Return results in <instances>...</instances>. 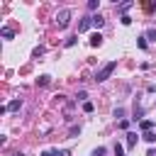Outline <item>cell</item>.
Masks as SVG:
<instances>
[{"label": "cell", "instance_id": "ac0fdd59", "mask_svg": "<svg viewBox=\"0 0 156 156\" xmlns=\"http://www.w3.org/2000/svg\"><path fill=\"white\" fill-rule=\"evenodd\" d=\"M41 156H58V151H44Z\"/></svg>", "mask_w": 156, "mask_h": 156}, {"label": "cell", "instance_id": "5bb4252c", "mask_svg": "<svg viewBox=\"0 0 156 156\" xmlns=\"http://www.w3.org/2000/svg\"><path fill=\"white\" fill-rule=\"evenodd\" d=\"M83 110H85V112H93V102L85 100V102H83Z\"/></svg>", "mask_w": 156, "mask_h": 156}, {"label": "cell", "instance_id": "8992f818", "mask_svg": "<svg viewBox=\"0 0 156 156\" xmlns=\"http://www.w3.org/2000/svg\"><path fill=\"white\" fill-rule=\"evenodd\" d=\"M136 144V132H129L127 134V146H134Z\"/></svg>", "mask_w": 156, "mask_h": 156}, {"label": "cell", "instance_id": "4fadbf2b", "mask_svg": "<svg viewBox=\"0 0 156 156\" xmlns=\"http://www.w3.org/2000/svg\"><path fill=\"white\" fill-rule=\"evenodd\" d=\"M136 44H139V49H146V37H139V41H136Z\"/></svg>", "mask_w": 156, "mask_h": 156}, {"label": "cell", "instance_id": "52a82bcc", "mask_svg": "<svg viewBox=\"0 0 156 156\" xmlns=\"http://www.w3.org/2000/svg\"><path fill=\"white\" fill-rule=\"evenodd\" d=\"M5 107H7V110H20V107H22V100H12V102L5 105Z\"/></svg>", "mask_w": 156, "mask_h": 156}, {"label": "cell", "instance_id": "9c48e42d", "mask_svg": "<svg viewBox=\"0 0 156 156\" xmlns=\"http://www.w3.org/2000/svg\"><path fill=\"white\" fill-rule=\"evenodd\" d=\"M144 139L151 144V141H156V134H154V132H144Z\"/></svg>", "mask_w": 156, "mask_h": 156}, {"label": "cell", "instance_id": "277c9868", "mask_svg": "<svg viewBox=\"0 0 156 156\" xmlns=\"http://www.w3.org/2000/svg\"><path fill=\"white\" fill-rule=\"evenodd\" d=\"M90 44H93V46H100V44H102V34H100V32H93V34H90Z\"/></svg>", "mask_w": 156, "mask_h": 156}, {"label": "cell", "instance_id": "5b68a950", "mask_svg": "<svg viewBox=\"0 0 156 156\" xmlns=\"http://www.w3.org/2000/svg\"><path fill=\"white\" fill-rule=\"evenodd\" d=\"M151 127H154L151 119H141V124H139V129H144V132H151Z\"/></svg>", "mask_w": 156, "mask_h": 156}, {"label": "cell", "instance_id": "e0dca14e", "mask_svg": "<svg viewBox=\"0 0 156 156\" xmlns=\"http://www.w3.org/2000/svg\"><path fill=\"white\" fill-rule=\"evenodd\" d=\"M2 37H5V39H12V32H10L7 27H5V29H2Z\"/></svg>", "mask_w": 156, "mask_h": 156}, {"label": "cell", "instance_id": "9a60e30c", "mask_svg": "<svg viewBox=\"0 0 156 156\" xmlns=\"http://www.w3.org/2000/svg\"><path fill=\"white\" fill-rule=\"evenodd\" d=\"M102 154H105V146H98V149L93 151V156H102Z\"/></svg>", "mask_w": 156, "mask_h": 156}, {"label": "cell", "instance_id": "8fae6325", "mask_svg": "<svg viewBox=\"0 0 156 156\" xmlns=\"http://www.w3.org/2000/svg\"><path fill=\"white\" fill-rule=\"evenodd\" d=\"M119 22L127 27V24H132V17H129V15H122V20H119Z\"/></svg>", "mask_w": 156, "mask_h": 156}, {"label": "cell", "instance_id": "7a4b0ae2", "mask_svg": "<svg viewBox=\"0 0 156 156\" xmlns=\"http://www.w3.org/2000/svg\"><path fill=\"white\" fill-rule=\"evenodd\" d=\"M68 20H71V10H61L58 15H56V24L63 29V27H68Z\"/></svg>", "mask_w": 156, "mask_h": 156}, {"label": "cell", "instance_id": "ba28073f", "mask_svg": "<svg viewBox=\"0 0 156 156\" xmlns=\"http://www.w3.org/2000/svg\"><path fill=\"white\" fill-rule=\"evenodd\" d=\"M93 24H95V27H102V24H105V20H102L100 15H95V17H93Z\"/></svg>", "mask_w": 156, "mask_h": 156}, {"label": "cell", "instance_id": "30bf717a", "mask_svg": "<svg viewBox=\"0 0 156 156\" xmlns=\"http://www.w3.org/2000/svg\"><path fill=\"white\" fill-rule=\"evenodd\" d=\"M49 80H51L49 76H39V80H37V83H39V85H49Z\"/></svg>", "mask_w": 156, "mask_h": 156}, {"label": "cell", "instance_id": "6da1fadb", "mask_svg": "<svg viewBox=\"0 0 156 156\" xmlns=\"http://www.w3.org/2000/svg\"><path fill=\"white\" fill-rule=\"evenodd\" d=\"M115 68H117V61H110V63H105V66H102V68L95 73V80H98V83L107 80V78L112 76V71H115Z\"/></svg>", "mask_w": 156, "mask_h": 156}, {"label": "cell", "instance_id": "3957f363", "mask_svg": "<svg viewBox=\"0 0 156 156\" xmlns=\"http://www.w3.org/2000/svg\"><path fill=\"white\" fill-rule=\"evenodd\" d=\"M90 24H93V17H83V20H80V24H78V32H88V29H90Z\"/></svg>", "mask_w": 156, "mask_h": 156}, {"label": "cell", "instance_id": "7c38bea8", "mask_svg": "<svg viewBox=\"0 0 156 156\" xmlns=\"http://www.w3.org/2000/svg\"><path fill=\"white\" fill-rule=\"evenodd\" d=\"M115 156H124V149H122V144H117V146H115Z\"/></svg>", "mask_w": 156, "mask_h": 156}, {"label": "cell", "instance_id": "d6986e66", "mask_svg": "<svg viewBox=\"0 0 156 156\" xmlns=\"http://www.w3.org/2000/svg\"><path fill=\"white\" fill-rule=\"evenodd\" d=\"M146 37H149V39H156V29H151V32H149Z\"/></svg>", "mask_w": 156, "mask_h": 156}, {"label": "cell", "instance_id": "2e32d148", "mask_svg": "<svg viewBox=\"0 0 156 156\" xmlns=\"http://www.w3.org/2000/svg\"><path fill=\"white\" fill-rule=\"evenodd\" d=\"M129 7H132V2H122V5H119V12H124V10H129Z\"/></svg>", "mask_w": 156, "mask_h": 156}]
</instances>
